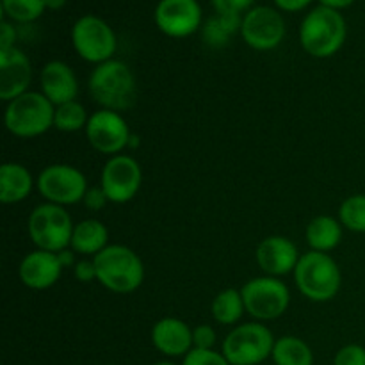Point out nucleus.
Instances as JSON below:
<instances>
[{
	"label": "nucleus",
	"mask_w": 365,
	"mask_h": 365,
	"mask_svg": "<svg viewBox=\"0 0 365 365\" xmlns=\"http://www.w3.org/2000/svg\"><path fill=\"white\" fill-rule=\"evenodd\" d=\"M89 95L102 109L128 110L138 98L134 73L123 61L110 59L98 64L89 77Z\"/></svg>",
	"instance_id": "nucleus-1"
},
{
	"label": "nucleus",
	"mask_w": 365,
	"mask_h": 365,
	"mask_svg": "<svg viewBox=\"0 0 365 365\" xmlns=\"http://www.w3.org/2000/svg\"><path fill=\"white\" fill-rule=\"evenodd\" d=\"M96 282L116 294H130L145 282V264L138 253L123 245H109L93 257Z\"/></svg>",
	"instance_id": "nucleus-2"
},
{
	"label": "nucleus",
	"mask_w": 365,
	"mask_h": 365,
	"mask_svg": "<svg viewBox=\"0 0 365 365\" xmlns=\"http://www.w3.org/2000/svg\"><path fill=\"white\" fill-rule=\"evenodd\" d=\"M292 274L296 287L310 302H330L341 291L342 273L337 262L328 253L310 250L302 255Z\"/></svg>",
	"instance_id": "nucleus-3"
},
{
	"label": "nucleus",
	"mask_w": 365,
	"mask_h": 365,
	"mask_svg": "<svg viewBox=\"0 0 365 365\" xmlns=\"http://www.w3.org/2000/svg\"><path fill=\"white\" fill-rule=\"evenodd\" d=\"M346 20L339 11L319 6L310 11L299 27V41L307 53L324 59L342 48L346 41Z\"/></svg>",
	"instance_id": "nucleus-4"
},
{
	"label": "nucleus",
	"mask_w": 365,
	"mask_h": 365,
	"mask_svg": "<svg viewBox=\"0 0 365 365\" xmlns=\"http://www.w3.org/2000/svg\"><path fill=\"white\" fill-rule=\"evenodd\" d=\"M56 106L39 91H27L11 100L6 107L4 121L13 135L21 139L38 138L53 127Z\"/></svg>",
	"instance_id": "nucleus-5"
},
{
	"label": "nucleus",
	"mask_w": 365,
	"mask_h": 365,
	"mask_svg": "<svg viewBox=\"0 0 365 365\" xmlns=\"http://www.w3.org/2000/svg\"><path fill=\"white\" fill-rule=\"evenodd\" d=\"M27 228L36 248L59 253L71 245L75 225L64 207L45 202L32 210Z\"/></svg>",
	"instance_id": "nucleus-6"
},
{
	"label": "nucleus",
	"mask_w": 365,
	"mask_h": 365,
	"mask_svg": "<svg viewBox=\"0 0 365 365\" xmlns=\"http://www.w3.org/2000/svg\"><path fill=\"white\" fill-rule=\"evenodd\" d=\"M274 337L262 323H245L225 337L221 353L230 365H259L273 355Z\"/></svg>",
	"instance_id": "nucleus-7"
},
{
	"label": "nucleus",
	"mask_w": 365,
	"mask_h": 365,
	"mask_svg": "<svg viewBox=\"0 0 365 365\" xmlns=\"http://www.w3.org/2000/svg\"><path fill=\"white\" fill-rule=\"evenodd\" d=\"M246 312L257 321H273L284 316L291 303L289 287L274 277H257L241 289Z\"/></svg>",
	"instance_id": "nucleus-8"
},
{
	"label": "nucleus",
	"mask_w": 365,
	"mask_h": 365,
	"mask_svg": "<svg viewBox=\"0 0 365 365\" xmlns=\"http://www.w3.org/2000/svg\"><path fill=\"white\" fill-rule=\"evenodd\" d=\"M36 189L48 203L64 207L81 203L89 187L84 173L75 166L50 164L38 175Z\"/></svg>",
	"instance_id": "nucleus-9"
},
{
	"label": "nucleus",
	"mask_w": 365,
	"mask_h": 365,
	"mask_svg": "<svg viewBox=\"0 0 365 365\" xmlns=\"http://www.w3.org/2000/svg\"><path fill=\"white\" fill-rule=\"evenodd\" d=\"M71 43L78 56L93 64H102L113 59L116 52V34L98 16L86 14L75 21L71 29Z\"/></svg>",
	"instance_id": "nucleus-10"
},
{
	"label": "nucleus",
	"mask_w": 365,
	"mask_h": 365,
	"mask_svg": "<svg viewBox=\"0 0 365 365\" xmlns=\"http://www.w3.org/2000/svg\"><path fill=\"white\" fill-rule=\"evenodd\" d=\"M88 141L103 155H120L130 145V128L125 118L116 110L100 109L89 116L86 127Z\"/></svg>",
	"instance_id": "nucleus-11"
},
{
	"label": "nucleus",
	"mask_w": 365,
	"mask_h": 365,
	"mask_svg": "<svg viewBox=\"0 0 365 365\" xmlns=\"http://www.w3.org/2000/svg\"><path fill=\"white\" fill-rule=\"evenodd\" d=\"M143 184V170L130 155H114L106 163L100 177V187L109 202L128 203L139 192Z\"/></svg>",
	"instance_id": "nucleus-12"
},
{
	"label": "nucleus",
	"mask_w": 365,
	"mask_h": 365,
	"mask_svg": "<svg viewBox=\"0 0 365 365\" xmlns=\"http://www.w3.org/2000/svg\"><path fill=\"white\" fill-rule=\"evenodd\" d=\"M241 34L246 45L253 50H273L284 41L285 21L278 11L267 6L252 7L245 14L241 24Z\"/></svg>",
	"instance_id": "nucleus-13"
},
{
	"label": "nucleus",
	"mask_w": 365,
	"mask_h": 365,
	"mask_svg": "<svg viewBox=\"0 0 365 365\" xmlns=\"http://www.w3.org/2000/svg\"><path fill=\"white\" fill-rule=\"evenodd\" d=\"M155 24L170 38H187L202 25V7L196 0H160Z\"/></svg>",
	"instance_id": "nucleus-14"
},
{
	"label": "nucleus",
	"mask_w": 365,
	"mask_h": 365,
	"mask_svg": "<svg viewBox=\"0 0 365 365\" xmlns=\"http://www.w3.org/2000/svg\"><path fill=\"white\" fill-rule=\"evenodd\" d=\"M257 264L267 277H284L294 273L302 255L294 242L284 235H269L257 246Z\"/></svg>",
	"instance_id": "nucleus-15"
},
{
	"label": "nucleus",
	"mask_w": 365,
	"mask_h": 365,
	"mask_svg": "<svg viewBox=\"0 0 365 365\" xmlns=\"http://www.w3.org/2000/svg\"><path fill=\"white\" fill-rule=\"evenodd\" d=\"M32 81V66L29 57L13 46L0 52V98L9 103L29 91Z\"/></svg>",
	"instance_id": "nucleus-16"
},
{
	"label": "nucleus",
	"mask_w": 365,
	"mask_h": 365,
	"mask_svg": "<svg viewBox=\"0 0 365 365\" xmlns=\"http://www.w3.org/2000/svg\"><path fill=\"white\" fill-rule=\"evenodd\" d=\"M63 269L64 267L57 253L34 250L21 259L18 274L25 287L32 291H45L59 282Z\"/></svg>",
	"instance_id": "nucleus-17"
},
{
	"label": "nucleus",
	"mask_w": 365,
	"mask_h": 365,
	"mask_svg": "<svg viewBox=\"0 0 365 365\" xmlns=\"http://www.w3.org/2000/svg\"><path fill=\"white\" fill-rule=\"evenodd\" d=\"M39 86H41L43 95L56 107L77 100V75L63 61H50L43 66L41 75H39Z\"/></svg>",
	"instance_id": "nucleus-18"
},
{
	"label": "nucleus",
	"mask_w": 365,
	"mask_h": 365,
	"mask_svg": "<svg viewBox=\"0 0 365 365\" xmlns=\"http://www.w3.org/2000/svg\"><path fill=\"white\" fill-rule=\"evenodd\" d=\"M152 344L166 356H185L192 349V330L177 317H163L152 328Z\"/></svg>",
	"instance_id": "nucleus-19"
},
{
	"label": "nucleus",
	"mask_w": 365,
	"mask_h": 365,
	"mask_svg": "<svg viewBox=\"0 0 365 365\" xmlns=\"http://www.w3.org/2000/svg\"><path fill=\"white\" fill-rule=\"evenodd\" d=\"M34 185V178L24 164L6 163L0 168V202L4 205L24 202Z\"/></svg>",
	"instance_id": "nucleus-20"
},
{
	"label": "nucleus",
	"mask_w": 365,
	"mask_h": 365,
	"mask_svg": "<svg viewBox=\"0 0 365 365\" xmlns=\"http://www.w3.org/2000/svg\"><path fill=\"white\" fill-rule=\"evenodd\" d=\"M109 241V230L100 220L89 217L75 225L73 235H71L70 248L78 255L96 257L102 250H106Z\"/></svg>",
	"instance_id": "nucleus-21"
},
{
	"label": "nucleus",
	"mask_w": 365,
	"mask_h": 365,
	"mask_svg": "<svg viewBox=\"0 0 365 365\" xmlns=\"http://www.w3.org/2000/svg\"><path fill=\"white\" fill-rule=\"evenodd\" d=\"M307 245L312 252L330 253L342 241V223L331 216H316L305 232Z\"/></svg>",
	"instance_id": "nucleus-22"
},
{
	"label": "nucleus",
	"mask_w": 365,
	"mask_h": 365,
	"mask_svg": "<svg viewBox=\"0 0 365 365\" xmlns=\"http://www.w3.org/2000/svg\"><path fill=\"white\" fill-rule=\"evenodd\" d=\"M271 356L274 365H314V353L310 346L294 335L278 339Z\"/></svg>",
	"instance_id": "nucleus-23"
},
{
	"label": "nucleus",
	"mask_w": 365,
	"mask_h": 365,
	"mask_svg": "<svg viewBox=\"0 0 365 365\" xmlns=\"http://www.w3.org/2000/svg\"><path fill=\"white\" fill-rule=\"evenodd\" d=\"M210 312H212L214 321L223 324V327L237 324L241 321L242 314L246 312L241 291H237V289H225V291H221L214 298L212 305H210Z\"/></svg>",
	"instance_id": "nucleus-24"
},
{
	"label": "nucleus",
	"mask_w": 365,
	"mask_h": 365,
	"mask_svg": "<svg viewBox=\"0 0 365 365\" xmlns=\"http://www.w3.org/2000/svg\"><path fill=\"white\" fill-rule=\"evenodd\" d=\"M241 24L242 20L239 14L217 13L203 25V39L212 48H221L230 41L235 32L241 31Z\"/></svg>",
	"instance_id": "nucleus-25"
},
{
	"label": "nucleus",
	"mask_w": 365,
	"mask_h": 365,
	"mask_svg": "<svg viewBox=\"0 0 365 365\" xmlns=\"http://www.w3.org/2000/svg\"><path fill=\"white\" fill-rule=\"evenodd\" d=\"M88 110L78 100L61 103L56 107L53 114V127L61 132H78L88 127Z\"/></svg>",
	"instance_id": "nucleus-26"
},
{
	"label": "nucleus",
	"mask_w": 365,
	"mask_h": 365,
	"mask_svg": "<svg viewBox=\"0 0 365 365\" xmlns=\"http://www.w3.org/2000/svg\"><path fill=\"white\" fill-rule=\"evenodd\" d=\"M339 221L342 227L356 234H365V195H353L339 207Z\"/></svg>",
	"instance_id": "nucleus-27"
},
{
	"label": "nucleus",
	"mask_w": 365,
	"mask_h": 365,
	"mask_svg": "<svg viewBox=\"0 0 365 365\" xmlns=\"http://www.w3.org/2000/svg\"><path fill=\"white\" fill-rule=\"evenodd\" d=\"M2 9L11 20L29 24L41 16L46 4L45 0H2Z\"/></svg>",
	"instance_id": "nucleus-28"
},
{
	"label": "nucleus",
	"mask_w": 365,
	"mask_h": 365,
	"mask_svg": "<svg viewBox=\"0 0 365 365\" xmlns=\"http://www.w3.org/2000/svg\"><path fill=\"white\" fill-rule=\"evenodd\" d=\"M182 365H230L223 353H217L214 349H191L184 356Z\"/></svg>",
	"instance_id": "nucleus-29"
},
{
	"label": "nucleus",
	"mask_w": 365,
	"mask_h": 365,
	"mask_svg": "<svg viewBox=\"0 0 365 365\" xmlns=\"http://www.w3.org/2000/svg\"><path fill=\"white\" fill-rule=\"evenodd\" d=\"M334 365H365V348L359 344H348L337 351Z\"/></svg>",
	"instance_id": "nucleus-30"
},
{
	"label": "nucleus",
	"mask_w": 365,
	"mask_h": 365,
	"mask_svg": "<svg viewBox=\"0 0 365 365\" xmlns=\"http://www.w3.org/2000/svg\"><path fill=\"white\" fill-rule=\"evenodd\" d=\"M216 331L210 324H200L192 330V349H214Z\"/></svg>",
	"instance_id": "nucleus-31"
},
{
	"label": "nucleus",
	"mask_w": 365,
	"mask_h": 365,
	"mask_svg": "<svg viewBox=\"0 0 365 365\" xmlns=\"http://www.w3.org/2000/svg\"><path fill=\"white\" fill-rule=\"evenodd\" d=\"M255 0H212L217 13L223 14H241L242 11L250 9Z\"/></svg>",
	"instance_id": "nucleus-32"
},
{
	"label": "nucleus",
	"mask_w": 365,
	"mask_h": 365,
	"mask_svg": "<svg viewBox=\"0 0 365 365\" xmlns=\"http://www.w3.org/2000/svg\"><path fill=\"white\" fill-rule=\"evenodd\" d=\"M73 274L81 284H91V282L96 280V266L95 260H88L82 259L75 264L73 267Z\"/></svg>",
	"instance_id": "nucleus-33"
},
{
	"label": "nucleus",
	"mask_w": 365,
	"mask_h": 365,
	"mask_svg": "<svg viewBox=\"0 0 365 365\" xmlns=\"http://www.w3.org/2000/svg\"><path fill=\"white\" fill-rule=\"evenodd\" d=\"M107 202H109V198H107V195L103 192L102 187H89L84 200H82V203H84L89 210H93V212L103 209V207L107 205Z\"/></svg>",
	"instance_id": "nucleus-34"
},
{
	"label": "nucleus",
	"mask_w": 365,
	"mask_h": 365,
	"mask_svg": "<svg viewBox=\"0 0 365 365\" xmlns=\"http://www.w3.org/2000/svg\"><path fill=\"white\" fill-rule=\"evenodd\" d=\"M14 41H16V31H14L9 21L4 20L2 25H0V52L13 48Z\"/></svg>",
	"instance_id": "nucleus-35"
},
{
	"label": "nucleus",
	"mask_w": 365,
	"mask_h": 365,
	"mask_svg": "<svg viewBox=\"0 0 365 365\" xmlns=\"http://www.w3.org/2000/svg\"><path fill=\"white\" fill-rule=\"evenodd\" d=\"M274 2H277V6L280 7V9L294 13V11H299L303 9V7L309 6L312 0H274Z\"/></svg>",
	"instance_id": "nucleus-36"
},
{
	"label": "nucleus",
	"mask_w": 365,
	"mask_h": 365,
	"mask_svg": "<svg viewBox=\"0 0 365 365\" xmlns=\"http://www.w3.org/2000/svg\"><path fill=\"white\" fill-rule=\"evenodd\" d=\"M319 2L321 6L339 11V9H344V7H349L355 0H319Z\"/></svg>",
	"instance_id": "nucleus-37"
},
{
	"label": "nucleus",
	"mask_w": 365,
	"mask_h": 365,
	"mask_svg": "<svg viewBox=\"0 0 365 365\" xmlns=\"http://www.w3.org/2000/svg\"><path fill=\"white\" fill-rule=\"evenodd\" d=\"M73 250H63V252L57 253V257H59L61 264H63V267H70L71 264H75V257H73Z\"/></svg>",
	"instance_id": "nucleus-38"
},
{
	"label": "nucleus",
	"mask_w": 365,
	"mask_h": 365,
	"mask_svg": "<svg viewBox=\"0 0 365 365\" xmlns=\"http://www.w3.org/2000/svg\"><path fill=\"white\" fill-rule=\"evenodd\" d=\"M45 4H46V9L57 11L66 4V0H45Z\"/></svg>",
	"instance_id": "nucleus-39"
},
{
	"label": "nucleus",
	"mask_w": 365,
	"mask_h": 365,
	"mask_svg": "<svg viewBox=\"0 0 365 365\" xmlns=\"http://www.w3.org/2000/svg\"><path fill=\"white\" fill-rule=\"evenodd\" d=\"M153 365H175V364H171V362H157V364H153Z\"/></svg>",
	"instance_id": "nucleus-40"
}]
</instances>
